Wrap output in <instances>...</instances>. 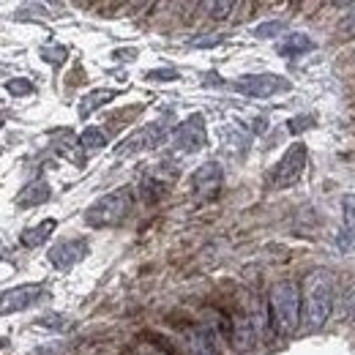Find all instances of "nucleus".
I'll return each mask as SVG.
<instances>
[{
	"instance_id": "f257e3e1",
	"label": "nucleus",
	"mask_w": 355,
	"mask_h": 355,
	"mask_svg": "<svg viewBox=\"0 0 355 355\" xmlns=\"http://www.w3.org/2000/svg\"><path fill=\"white\" fill-rule=\"evenodd\" d=\"M334 312V276L326 268H315L306 276L304 290V320L309 331H317L328 323Z\"/></svg>"
},
{
	"instance_id": "f03ea898",
	"label": "nucleus",
	"mask_w": 355,
	"mask_h": 355,
	"mask_svg": "<svg viewBox=\"0 0 355 355\" xmlns=\"http://www.w3.org/2000/svg\"><path fill=\"white\" fill-rule=\"evenodd\" d=\"M271 320L282 336L295 334L301 323V287L295 282H276L268 295Z\"/></svg>"
},
{
	"instance_id": "7ed1b4c3",
	"label": "nucleus",
	"mask_w": 355,
	"mask_h": 355,
	"mask_svg": "<svg viewBox=\"0 0 355 355\" xmlns=\"http://www.w3.org/2000/svg\"><path fill=\"white\" fill-rule=\"evenodd\" d=\"M129 208H132V194L126 188H118V191H110V194L99 197L85 210V221L90 227H112L129 213Z\"/></svg>"
},
{
	"instance_id": "20e7f679",
	"label": "nucleus",
	"mask_w": 355,
	"mask_h": 355,
	"mask_svg": "<svg viewBox=\"0 0 355 355\" xmlns=\"http://www.w3.org/2000/svg\"><path fill=\"white\" fill-rule=\"evenodd\" d=\"M170 134V123L164 121H156V123H148L143 129H137L134 134H129L118 148H115V156L123 159V156H134V154H143V151H151V148H159Z\"/></svg>"
},
{
	"instance_id": "39448f33",
	"label": "nucleus",
	"mask_w": 355,
	"mask_h": 355,
	"mask_svg": "<svg viewBox=\"0 0 355 355\" xmlns=\"http://www.w3.org/2000/svg\"><path fill=\"white\" fill-rule=\"evenodd\" d=\"M304 167H306V145L304 143H295V145L287 148V154L273 167L271 186L273 188H290V186H295L301 180V175H304Z\"/></svg>"
},
{
	"instance_id": "423d86ee",
	"label": "nucleus",
	"mask_w": 355,
	"mask_h": 355,
	"mask_svg": "<svg viewBox=\"0 0 355 355\" xmlns=\"http://www.w3.org/2000/svg\"><path fill=\"white\" fill-rule=\"evenodd\" d=\"M232 88L252 99H268L282 90H290V82L279 74H246V77H238L232 82Z\"/></svg>"
},
{
	"instance_id": "0eeeda50",
	"label": "nucleus",
	"mask_w": 355,
	"mask_h": 355,
	"mask_svg": "<svg viewBox=\"0 0 355 355\" xmlns=\"http://www.w3.org/2000/svg\"><path fill=\"white\" fill-rule=\"evenodd\" d=\"M205 143H208V132H205V118L199 112L188 115L173 134V145L180 154H197L205 148Z\"/></svg>"
},
{
	"instance_id": "6e6552de",
	"label": "nucleus",
	"mask_w": 355,
	"mask_h": 355,
	"mask_svg": "<svg viewBox=\"0 0 355 355\" xmlns=\"http://www.w3.org/2000/svg\"><path fill=\"white\" fill-rule=\"evenodd\" d=\"M44 295V287L41 284H19V287H11L0 295V315H14V312H22L27 306H33L38 298Z\"/></svg>"
},
{
	"instance_id": "1a4fd4ad",
	"label": "nucleus",
	"mask_w": 355,
	"mask_h": 355,
	"mask_svg": "<svg viewBox=\"0 0 355 355\" xmlns=\"http://www.w3.org/2000/svg\"><path fill=\"white\" fill-rule=\"evenodd\" d=\"M221 180H224L221 164H219V162H205V164H199V167L194 170L191 186H194V191H197L199 199H210V197L219 194Z\"/></svg>"
},
{
	"instance_id": "9d476101",
	"label": "nucleus",
	"mask_w": 355,
	"mask_h": 355,
	"mask_svg": "<svg viewBox=\"0 0 355 355\" xmlns=\"http://www.w3.org/2000/svg\"><path fill=\"white\" fill-rule=\"evenodd\" d=\"M85 254H88V241H85V238H79V241H60V243H55V249L49 252V262H52L58 271H69V268H74Z\"/></svg>"
},
{
	"instance_id": "9b49d317",
	"label": "nucleus",
	"mask_w": 355,
	"mask_h": 355,
	"mask_svg": "<svg viewBox=\"0 0 355 355\" xmlns=\"http://www.w3.org/2000/svg\"><path fill=\"white\" fill-rule=\"evenodd\" d=\"M186 345H188L191 355H221L210 328H191L188 336H186Z\"/></svg>"
},
{
	"instance_id": "f8f14e48",
	"label": "nucleus",
	"mask_w": 355,
	"mask_h": 355,
	"mask_svg": "<svg viewBox=\"0 0 355 355\" xmlns=\"http://www.w3.org/2000/svg\"><path fill=\"white\" fill-rule=\"evenodd\" d=\"M254 339H257V331H254L252 320L243 317V315L235 317V323H232V347L238 353H246V350L254 347Z\"/></svg>"
},
{
	"instance_id": "ddd939ff",
	"label": "nucleus",
	"mask_w": 355,
	"mask_h": 355,
	"mask_svg": "<svg viewBox=\"0 0 355 355\" xmlns=\"http://www.w3.org/2000/svg\"><path fill=\"white\" fill-rule=\"evenodd\" d=\"M49 197H52V191H49L47 180H33V183H27V186L16 194V205H19V208H30V205L47 202Z\"/></svg>"
},
{
	"instance_id": "4468645a",
	"label": "nucleus",
	"mask_w": 355,
	"mask_h": 355,
	"mask_svg": "<svg viewBox=\"0 0 355 355\" xmlns=\"http://www.w3.org/2000/svg\"><path fill=\"white\" fill-rule=\"evenodd\" d=\"M315 49V41L306 36V33H290L279 41V55L282 58H293V55H304V52H312Z\"/></svg>"
},
{
	"instance_id": "2eb2a0df",
	"label": "nucleus",
	"mask_w": 355,
	"mask_h": 355,
	"mask_svg": "<svg viewBox=\"0 0 355 355\" xmlns=\"http://www.w3.org/2000/svg\"><path fill=\"white\" fill-rule=\"evenodd\" d=\"M55 230H58V221H55V219H44V221H38L36 227H27V230L22 232V243H25L27 249H36V246H41Z\"/></svg>"
},
{
	"instance_id": "dca6fc26",
	"label": "nucleus",
	"mask_w": 355,
	"mask_h": 355,
	"mask_svg": "<svg viewBox=\"0 0 355 355\" xmlns=\"http://www.w3.org/2000/svg\"><path fill=\"white\" fill-rule=\"evenodd\" d=\"M110 99H115V90H93V93H88V96L79 101V118H82V121L90 118V112L99 110V107H104Z\"/></svg>"
},
{
	"instance_id": "f3484780",
	"label": "nucleus",
	"mask_w": 355,
	"mask_h": 355,
	"mask_svg": "<svg viewBox=\"0 0 355 355\" xmlns=\"http://www.w3.org/2000/svg\"><path fill=\"white\" fill-rule=\"evenodd\" d=\"M79 145H82L85 151H101V148L107 145V134H104L101 129L90 126V129H85V132L79 134Z\"/></svg>"
},
{
	"instance_id": "a211bd4d",
	"label": "nucleus",
	"mask_w": 355,
	"mask_h": 355,
	"mask_svg": "<svg viewBox=\"0 0 355 355\" xmlns=\"http://www.w3.org/2000/svg\"><path fill=\"white\" fill-rule=\"evenodd\" d=\"M336 33H339L342 38H355V3L347 8V14L336 22Z\"/></svg>"
},
{
	"instance_id": "6ab92c4d",
	"label": "nucleus",
	"mask_w": 355,
	"mask_h": 355,
	"mask_svg": "<svg viewBox=\"0 0 355 355\" xmlns=\"http://www.w3.org/2000/svg\"><path fill=\"white\" fill-rule=\"evenodd\" d=\"M342 216H345V227L355 235V194H345L342 197Z\"/></svg>"
},
{
	"instance_id": "aec40b11",
	"label": "nucleus",
	"mask_w": 355,
	"mask_h": 355,
	"mask_svg": "<svg viewBox=\"0 0 355 355\" xmlns=\"http://www.w3.org/2000/svg\"><path fill=\"white\" fill-rule=\"evenodd\" d=\"M202 8H205V11H210V16H213V19H227V16L232 14L235 3H230V0H221V3H205Z\"/></svg>"
},
{
	"instance_id": "412c9836",
	"label": "nucleus",
	"mask_w": 355,
	"mask_h": 355,
	"mask_svg": "<svg viewBox=\"0 0 355 355\" xmlns=\"http://www.w3.org/2000/svg\"><path fill=\"white\" fill-rule=\"evenodd\" d=\"M282 30H284V22H282V19H273V22L257 25V27H254V36H260V38H273V36H279Z\"/></svg>"
},
{
	"instance_id": "4be33fe9",
	"label": "nucleus",
	"mask_w": 355,
	"mask_h": 355,
	"mask_svg": "<svg viewBox=\"0 0 355 355\" xmlns=\"http://www.w3.org/2000/svg\"><path fill=\"white\" fill-rule=\"evenodd\" d=\"M5 90H8L11 96H27V93L33 90V82H30V79L16 77V79H8V82H5Z\"/></svg>"
},
{
	"instance_id": "5701e85b",
	"label": "nucleus",
	"mask_w": 355,
	"mask_h": 355,
	"mask_svg": "<svg viewBox=\"0 0 355 355\" xmlns=\"http://www.w3.org/2000/svg\"><path fill=\"white\" fill-rule=\"evenodd\" d=\"M41 58H44L47 63L60 66V63L66 60V49H63V47H44V49H41Z\"/></svg>"
},
{
	"instance_id": "b1692460",
	"label": "nucleus",
	"mask_w": 355,
	"mask_h": 355,
	"mask_svg": "<svg viewBox=\"0 0 355 355\" xmlns=\"http://www.w3.org/2000/svg\"><path fill=\"white\" fill-rule=\"evenodd\" d=\"M145 77L154 79V82H173V79H178V71H173V69H159V71H148Z\"/></svg>"
},
{
	"instance_id": "393cba45",
	"label": "nucleus",
	"mask_w": 355,
	"mask_h": 355,
	"mask_svg": "<svg viewBox=\"0 0 355 355\" xmlns=\"http://www.w3.org/2000/svg\"><path fill=\"white\" fill-rule=\"evenodd\" d=\"M216 44H221V38H219V36H210V38H194V41H191V47H216Z\"/></svg>"
},
{
	"instance_id": "a878e982",
	"label": "nucleus",
	"mask_w": 355,
	"mask_h": 355,
	"mask_svg": "<svg viewBox=\"0 0 355 355\" xmlns=\"http://www.w3.org/2000/svg\"><path fill=\"white\" fill-rule=\"evenodd\" d=\"M306 121H309V118H295V121H293V126H290V132H301V129H306V126H309Z\"/></svg>"
},
{
	"instance_id": "bb28decb",
	"label": "nucleus",
	"mask_w": 355,
	"mask_h": 355,
	"mask_svg": "<svg viewBox=\"0 0 355 355\" xmlns=\"http://www.w3.org/2000/svg\"><path fill=\"white\" fill-rule=\"evenodd\" d=\"M140 355H159V353H154V350H143Z\"/></svg>"
}]
</instances>
